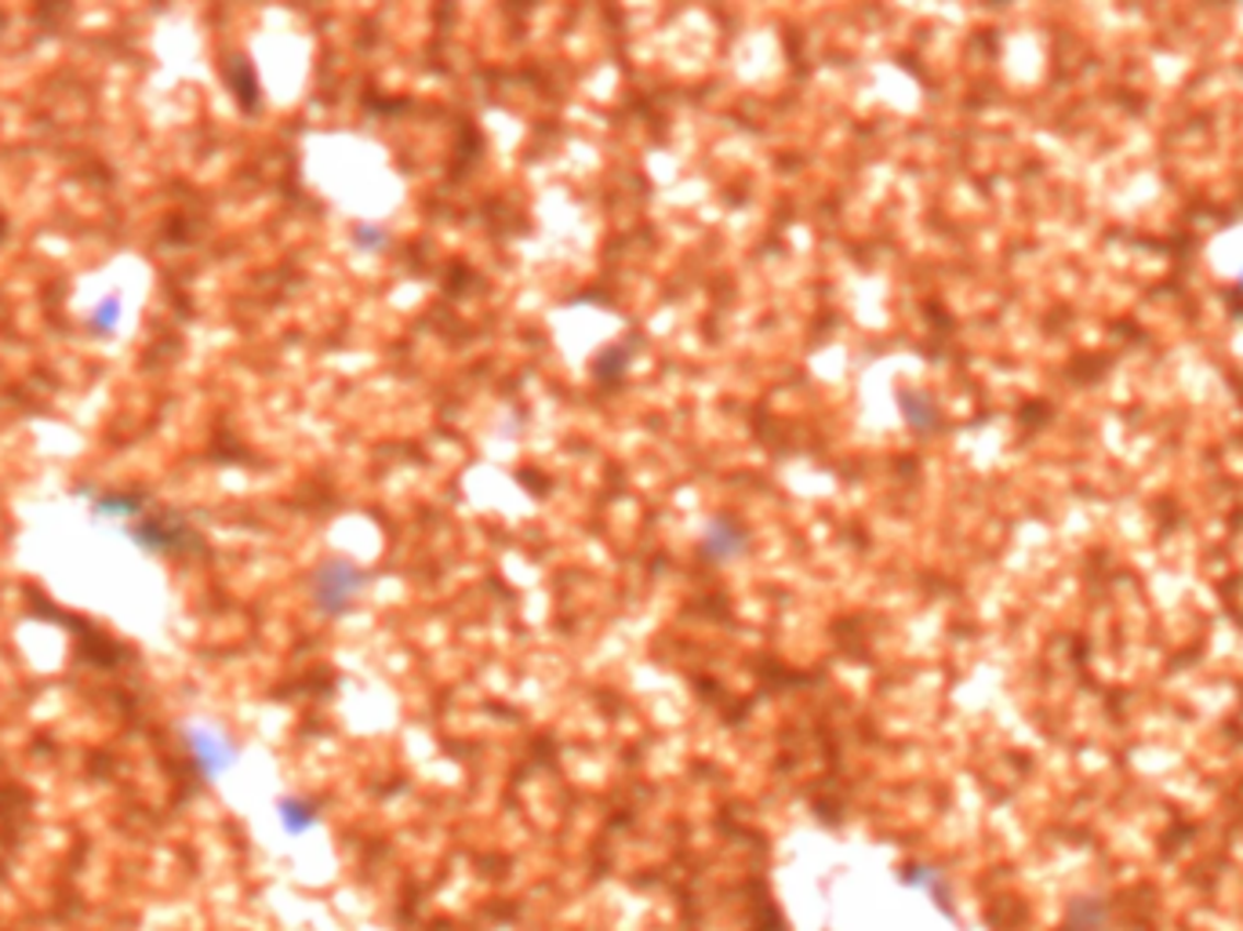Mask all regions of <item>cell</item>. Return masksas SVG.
I'll use <instances>...</instances> for the list:
<instances>
[{"mask_svg":"<svg viewBox=\"0 0 1243 931\" xmlns=\"http://www.w3.org/2000/svg\"><path fill=\"white\" fill-rule=\"evenodd\" d=\"M364 586H368V575H364L357 564L327 561L313 578V600L324 616H346L353 600L364 594Z\"/></svg>","mask_w":1243,"mask_h":931,"instance_id":"obj_1","label":"cell"},{"mask_svg":"<svg viewBox=\"0 0 1243 931\" xmlns=\"http://www.w3.org/2000/svg\"><path fill=\"white\" fill-rule=\"evenodd\" d=\"M186 743H189V754L193 760L200 765V771L208 779H219L226 768H233V746L226 743L222 732H211V728H189L186 732Z\"/></svg>","mask_w":1243,"mask_h":931,"instance_id":"obj_2","label":"cell"},{"mask_svg":"<svg viewBox=\"0 0 1243 931\" xmlns=\"http://www.w3.org/2000/svg\"><path fill=\"white\" fill-rule=\"evenodd\" d=\"M746 547H749V531L743 525H735V520H724L721 517V520H713V525L705 528L702 550H705V558L716 561V564H727V561L743 558Z\"/></svg>","mask_w":1243,"mask_h":931,"instance_id":"obj_3","label":"cell"},{"mask_svg":"<svg viewBox=\"0 0 1243 931\" xmlns=\"http://www.w3.org/2000/svg\"><path fill=\"white\" fill-rule=\"evenodd\" d=\"M280 826H284V834H291V837H302V834H310L313 826H316V812H313V804L310 801H302V797H288V801H280Z\"/></svg>","mask_w":1243,"mask_h":931,"instance_id":"obj_4","label":"cell"},{"mask_svg":"<svg viewBox=\"0 0 1243 931\" xmlns=\"http://www.w3.org/2000/svg\"><path fill=\"white\" fill-rule=\"evenodd\" d=\"M902 415L909 418L912 429H920V434H928V429L939 426V412H934V401L928 393H917V390H906L902 393Z\"/></svg>","mask_w":1243,"mask_h":931,"instance_id":"obj_5","label":"cell"},{"mask_svg":"<svg viewBox=\"0 0 1243 931\" xmlns=\"http://www.w3.org/2000/svg\"><path fill=\"white\" fill-rule=\"evenodd\" d=\"M120 324V299H113V295H106V299H102L95 310H91V317H88V327L95 335H110L113 327Z\"/></svg>","mask_w":1243,"mask_h":931,"instance_id":"obj_6","label":"cell"},{"mask_svg":"<svg viewBox=\"0 0 1243 931\" xmlns=\"http://www.w3.org/2000/svg\"><path fill=\"white\" fill-rule=\"evenodd\" d=\"M353 244L360 248V252H385L390 248V233H382L379 226H357V233H353Z\"/></svg>","mask_w":1243,"mask_h":931,"instance_id":"obj_7","label":"cell"}]
</instances>
